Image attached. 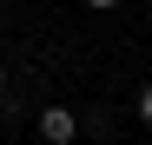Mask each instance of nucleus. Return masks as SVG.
I'll return each mask as SVG.
<instances>
[{
	"label": "nucleus",
	"instance_id": "1",
	"mask_svg": "<svg viewBox=\"0 0 152 145\" xmlns=\"http://www.w3.org/2000/svg\"><path fill=\"white\" fill-rule=\"evenodd\" d=\"M73 132H80V119H73L66 106H46L40 112V138L46 145H73Z\"/></svg>",
	"mask_w": 152,
	"mask_h": 145
},
{
	"label": "nucleus",
	"instance_id": "4",
	"mask_svg": "<svg viewBox=\"0 0 152 145\" xmlns=\"http://www.w3.org/2000/svg\"><path fill=\"white\" fill-rule=\"evenodd\" d=\"M0 92H7V66H0Z\"/></svg>",
	"mask_w": 152,
	"mask_h": 145
},
{
	"label": "nucleus",
	"instance_id": "2",
	"mask_svg": "<svg viewBox=\"0 0 152 145\" xmlns=\"http://www.w3.org/2000/svg\"><path fill=\"white\" fill-rule=\"evenodd\" d=\"M139 119H145V125H152V86L139 92Z\"/></svg>",
	"mask_w": 152,
	"mask_h": 145
},
{
	"label": "nucleus",
	"instance_id": "3",
	"mask_svg": "<svg viewBox=\"0 0 152 145\" xmlns=\"http://www.w3.org/2000/svg\"><path fill=\"white\" fill-rule=\"evenodd\" d=\"M86 7H99V13H106V7H119V0H86Z\"/></svg>",
	"mask_w": 152,
	"mask_h": 145
},
{
	"label": "nucleus",
	"instance_id": "5",
	"mask_svg": "<svg viewBox=\"0 0 152 145\" xmlns=\"http://www.w3.org/2000/svg\"><path fill=\"white\" fill-rule=\"evenodd\" d=\"M0 40H7V20H0Z\"/></svg>",
	"mask_w": 152,
	"mask_h": 145
}]
</instances>
